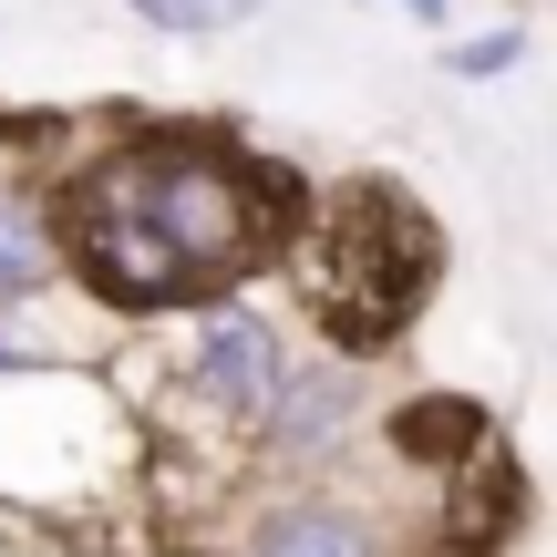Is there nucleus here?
I'll use <instances>...</instances> for the list:
<instances>
[{"instance_id":"8","label":"nucleus","mask_w":557,"mask_h":557,"mask_svg":"<svg viewBox=\"0 0 557 557\" xmlns=\"http://www.w3.org/2000/svg\"><path fill=\"white\" fill-rule=\"evenodd\" d=\"M156 32H227V21H248L259 0H135Z\"/></svg>"},{"instance_id":"11","label":"nucleus","mask_w":557,"mask_h":557,"mask_svg":"<svg viewBox=\"0 0 557 557\" xmlns=\"http://www.w3.org/2000/svg\"><path fill=\"white\" fill-rule=\"evenodd\" d=\"M403 11H413V21H444V0H403Z\"/></svg>"},{"instance_id":"6","label":"nucleus","mask_w":557,"mask_h":557,"mask_svg":"<svg viewBox=\"0 0 557 557\" xmlns=\"http://www.w3.org/2000/svg\"><path fill=\"white\" fill-rule=\"evenodd\" d=\"M259 557H372V537H361L351 517H278Z\"/></svg>"},{"instance_id":"10","label":"nucleus","mask_w":557,"mask_h":557,"mask_svg":"<svg viewBox=\"0 0 557 557\" xmlns=\"http://www.w3.org/2000/svg\"><path fill=\"white\" fill-rule=\"evenodd\" d=\"M331 413H341V393H331V382H320V393H299V403H289V434H320V423H331Z\"/></svg>"},{"instance_id":"1","label":"nucleus","mask_w":557,"mask_h":557,"mask_svg":"<svg viewBox=\"0 0 557 557\" xmlns=\"http://www.w3.org/2000/svg\"><path fill=\"white\" fill-rule=\"evenodd\" d=\"M289 186L259 165L218 156V145H135L103 176L73 186V269L124 310H165V299H207L218 278L259 269L289 238Z\"/></svg>"},{"instance_id":"9","label":"nucleus","mask_w":557,"mask_h":557,"mask_svg":"<svg viewBox=\"0 0 557 557\" xmlns=\"http://www.w3.org/2000/svg\"><path fill=\"white\" fill-rule=\"evenodd\" d=\"M517 62V41H455V73H506Z\"/></svg>"},{"instance_id":"12","label":"nucleus","mask_w":557,"mask_h":557,"mask_svg":"<svg viewBox=\"0 0 557 557\" xmlns=\"http://www.w3.org/2000/svg\"><path fill=\"white\" fill-rule=\"evenodd\" d=\"M455 557H475V547H455Z\"/></svg>"},{"instance_id":"3","label":"nucleus","mask_w":557,"mask_h":557,"mask_svg":"<svg viewBox=\"0 0 557 557\" xmlns=\"http://www.w3.org/2000/svg\"><path fill=\"white\" fill-rule=\"evenodd\" d=\"M197 382H207V403H227V413H269L278 403V341L248 310H218L207 341H197Z\"/></svg>"},{"instance_id":"5","label":"nucleus","mask_w":557,"mask_h":557,"mask_svg":"<svg viewBox=\"0 0 557 557\" xmlns=\"http://www.w3.org/2000/svg\"><path fill=\"white\" fill-rule=\"evenodd\" d=\"M393 444H403V455H423V465H455V455H475V444H485V413H475V403H413V413L393 423Z\"/></svg>"},{"instance_id":"4","label":"nucleus","mask_w":557,"mask_h":557,"mask_svg":"<svg viewBox=\"0 0 557 557\" xmlns=\"http://www.w3.org/2000/svg\"><path fill=\"white\" fill-rule=\"evenodd\" d=\"M455 465H465V485H455V517H444V537H455V547H496L506 527H517V506H527L517 465H506L496 444H475V455H455Z\"/></svg>"},{"instance_id":"7","label":"nucleus","mask_w":557,"mask_h":557,"mask_svg":"<svg viewBox=\"0 0 557 557\" xmlns=\"http://www.w3.org/2000/svg\"><path fill=\"white\" fill-rule=\"evenodd\" d=\"M41 269H52V238H41L32 207H0V299L41 289Z\"/></svg>"},{"instance_id":"2","label":"nucleus","mask_w":557,"mask_h":557,"mask_svg":"<svg viewBox=\"0 0 557 557\" xmlns=\"http://www.w3.org/2000/svg\"><path fill=\"white\" fill-rule=\"evenodd\" d=\"M434 227L403 186H351L320 218V259H310V310L341 351H382L434 289Z\"/></svg>"}]
</instances>
